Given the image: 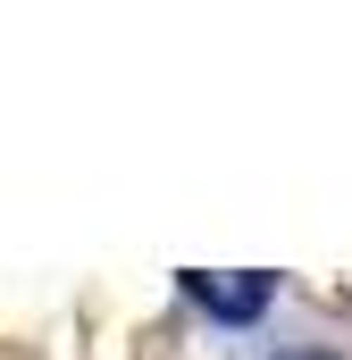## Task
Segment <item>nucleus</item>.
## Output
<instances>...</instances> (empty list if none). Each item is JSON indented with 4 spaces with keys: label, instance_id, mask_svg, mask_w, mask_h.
Masks as SVG:
<instances>
[{
    "label": "nucleus",
    "instance_id": "obj_1",
    "mask_svg": "<svg viewBox=\"0 0 352 360\" xmlns=\"http://www.w3.org/2000/svg\"><path fill=\"white\" fill-rule=\"evenodd\" d=\"M176 285H184V302H201L218 327H252V319H268V302H277V276H268V269H235V276L184 269Z\"/></svg>",
    "mask_w": 352,
    "mask_h": 360
},
{
    "label": "nucleus",
    "instance_id": "obj_2",
    "mask_svg": "<svg viewBox=\"0 0 352 360\" xmlns=\"http://www.w3.org/2000/svg\"><path fill=\"white\" fill-rule=\"evenodd\" d=\"M277 360H344V352H327V344H285Z\"/></svg>",
    "mask_w": 352,
    "mask_h": 360
}]
</instances>
